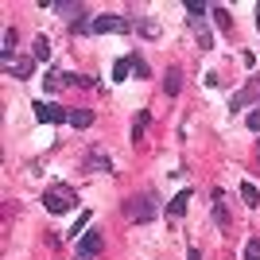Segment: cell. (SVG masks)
<instances>
[{"label":"cell","instance_id":"16","mask_svg":"<svg viewBox=\"0 0 260 260\" xmlns=\"http://www.w3.org/2000/svg\"><path fill=\"white\" fill-rule=\"evenodd\" d=\"M35 62H51V43H47L43 35L35 39Z\"/></svg>","mask_w":260,"mask_h":260},{"label":"cell","instance_id":"21","mask_svg":"<svg viewBox=\"0 0 260 260\" xmlns=\"http://www.w3.org/2000/svg\"><path fill=\"white\" fill-rule=\"evenodd\" d=\"M89 167H98V171H109V159H105L101 152H93V155H89Z\"/></svg>","mask_w":260,"mask_h":260},{"label":"cell","instance_id":"1","mask_svg":"<svg viewBox=\"0 0 260 260\" xmlns=\"http://www.w3.org/2000/svg\"><path fill=\"white\" fill-rule=\"evenodd\" d=\"M155 214H159L155 190H140V194H132L128 202H124V221H132V225H144V221H152Z\"/></svg>","mask_w":260,"mask_h":260},{"label":"cell","instance_id":"12","mask_svg":"<svg viewBox=\"0 0 260 260\" xmlns=\"http://www.w3.org/2000/svg\"><path fill=\"white\" fill-rule=\"evenodd\" d=\"M186 202H190V186H186V190H179V194L171 198V206H167V217H183V214H186Z\"/></svg>","mask_w":260,"mask_h":260},{"label":"cell","instance_id":"7","mask_svg":"<svg viewBox=\"0 0 260 260\" xmlns=\"http://www.w3.org/2000/svg\"><path fill=\"white\" fill-rule=\"evenodd\" d=\"M62 86H78V74H66V70H51V74H47V93H58Z\"/></svg>","mask_w":260,"mask_h":260},{"label":"cell","instance_id":"24","mask_svg":"<svg viewBox=\"0 0 260 260\" xmlns=\"http://www.w3.org/2000/svg\"><path fill=\"white\" fill-rule=\"evenodd\" d=\"M186 256H190V260H202V252H198V249H190V252H186Z\"/></svg>","mask_w":260,"mask_h":260},{"label":"cell","instance_id":"22","mask_svg":"<svg viewBox=\"0 0 260 260\" xmlns=\"http://www.w3.org/2000/svg\"><path fill=\"white\" fill-rule=\"evenodd\" d=\"M245 120H249V128H252V132H260V109H252Z\"/></svg>","mask_w":260,"mask_h":260},{"label":"cell","instance_id":"4","mask_svg":"<svg viewBox=\"0 0 260 260\" xmlns=\"http://www.w3.org/2000/svg\"><path fill=\"white\" fill-rule=\"evenodd\" d=\"M0 70H8L12 78H31L35 54H12V58H0Z\"/></svg>","mask_w":260,"mask_h":260},{"label":"cell","instance_id":"9","mask_svg":"<svg viewBox=\"0 0 260 260\" xmlns=\"http://www.w3.org/2000/svg\"><path fill=\"white\" fill-rule=\"evenodd\" d=\"M190 31H194V39H198V47H202V51H210V47H214V35H210V27L202 20H194V16H190Z\"/></svg>","mask_w":260,"mask_h":260},{"label":"cell","instance_id":"3","mask_svg":"<svg viewBox=\"0 0 260 260\" xmlns=\"http://www.w3.org/2000/svg\"><path fill=\"white\" fill-rule=\"evenodd\" d=\"M78 31H93V35H124L132 31V23L124 16H98V20H82Z\"/></svg>","mask_w":260,"mask_h":260},{"label":"cell","instance_id":"10","mask_svg":"<svg viewBox=\"0 0 260 260\" xmlns=\"http://www.w3.org/2000/svg\"><path fill=\"white\" fill-rule=\"evenodd\" d=\"M260 89H256V82H249V89H241V93H233V98H229V109H233V113H241V109L249 105L252 98H256Z\"/></svg>","mask_w":260,"mask_h":260},{"label":"cell","instance_id":"23","mask_svg":"<svg viewBox=\"0 0 260 260\" xmlns=\"http://www.w3.org/2000/svg\"><path fill=\"white\" fill-rule=\"evenodd\" d=\"M86 221H89V214H82V217H78V221H74V225H70V233H74V237H78V233L86 229Z\"/></svg>","mask_w":260,"mask_h":260},{"label":"cell","instance_id":"14","mask_svg":"<svg viewBox=\"0 0 260 260\" xmlns=\"http://www.w3.org/2000/svg\"><path fill=\"white\" fill-rule=\"evenodd\" d=\"M214 217H217V225L229 229V214H225V194L221 190H214Z\"/></svg>","mask_w":260,"mask_h":260},{"label":"cell","instance_id":"5","mask_svg":"<svg viewBox=\"0 0 260 260\" xmlns=\"http://www.w3.org/2000/svg\"><path fill=\"white\" fill-rule=\"evenodd\" d=\"M101 249H105L101 233H98V229H86V233H82V241H78V260H93Z\"/></svg>","mask_w":260,"mask_h":260},{"label":"cell","instance_id":"19","mask_svg":"<svg viewBox=\"0 0 260 260\" xmlns=\"http://www.w3.org/2000/svg\"><path fill=\"white\" fill-rule=\"evenodd\" d=\"M245 260H260V241H245Z\"/></svg>","mask_w":260,"mask_h":260},{"label":"cell","instance_id":"13","mask_svg":"<svg viewBox=\"0 0 260 260\" xmlns=\"http://www.w3.org/2000/svg\"><path fill=\"white\" fill-rule=\"evenodd\" d=\"M128 74H136V70H132V54H124V58L113 62V82H124Z\"/></svg>","mask_w":260,"mask_h":260},{"label":"cell","instance_id":"18","mask_svg":"<svg viewBox=\"0 0 260 260\" xmlns=\"http://www.w3.org/2000/svg\"><path fill=\"white\" fill-rule=\"evenodd\" d=\"M136 31H140L144 39H155V35H159V23H152V20H140V27H136Z\"/></svg>","mask_w":260,"mask_h":260},{"label":"cell","instance_id":"15","mask_svg":"<svg viewBox=\"0 0 260 260\" xmlns=\"http://www.w3.org/2000/svg\"><path fill=\"white\" fill-rule=\"evenodd\" d=\"M70 124H74V128H89V124H93V113H89V109H74V113H70Z\"/></svg>","mask_w":260,"mask_h":260},{"label":"cell","instance_id":"11","mask_svg":"<svg viewBox=\"0 0 260 260\" xmlns=\"http://www.w3.org/2000/svg\"><path fill=\"white\" fill-rule=\"evenodd\" d=\"M179 89H183V70H179V66H171V70H167V78H163V93H167V98H175Z\"/></svg>","mask_w":260,"mask_h":260},{"label":"cell","instance_id":"26","mask_svg":"<svg viewBox=\"0 0 260 260\" xmlns=\"http://www.w3.org/2000/svg\"><path fill=\"white\" fill-rule=\"evenodd\" d=\"M256 159H260V144H256Z\"/></svg>","mask_w":260,"mask_h":260},{"label":"cell","instance_id":"25","mask_svg":"<svg viewBox=\"0 0 260 260\" xmlns=\"http://www.w3.org/2000/svg\"><path fill=\"white\" fill-rule=\"evenodd\" d=\"M256 27H260V4H256Z\"/></svg>","mask_w":260,"mask_h":260},{"label":"cell","instance_id":"8","mask_svg":"<svg viewBox=\"0 0 260 260\" xmlns=\"http://www.w3.org/2000/svg\"><path fill=\"white\" fill-rule=\"evenodd\" d=\"M148 124H152V113H148V109H140V113H136V120H132V144H144Z\"/></svg>","mask_w":260,"mask_h":260},{"label":"cell","instance_id":"2","mask_svg":"<svg viewBox=\"0 0 260 260\" xmlns=\"http://www.w3.org/2000/svg\"><path fill=\"white\" fill-rule=\"evenodd\" d=\"M43 206H47V214H70V210L78 206V190H74V186L54 183V186L43 190Z\"/></svg>","mask_w":260,"mask_h":260},{"label":"cell","instance_id":"6","mask_svg":"<svg viewBox=\"0 0 260 260\" xmlns=\"http://www.w3.org/2000/svg\"><path fill=\"white\" fill-rule=\"evenodd\" d=\"M35 117L43 120V124H62V120H70V113H62V109L51 105V101H35Z\"/></svg>","mask_w":260,"mask_h":260},{"label":"cell","instance_id":"20","mask_svg":"<svg viewBox=\"0 0 260 260\" xmlns=\"http://www.w3.org/2000/svg\"><path fill=\"white\" fill-rule=\"evenodd\" d=\"M132 70H136V78H148L152 70H148V62H144L140 54H132Z\"/></svg>","mask_w":260,"mask_h":260},{"label":"cell","instance_id":"17","mask_svg":"<svg viewBox=\"0 0 260 260\" xmlns=\"http://www.w3.org/2000/svg\"><path fill=\"white\" fill-rule=\"evenodd\" d=\"M241 198H245V206H256V202H260V190L252 183H241Z\"/></svg>","mask_w":260,"mask_h":260}]
</instances>
